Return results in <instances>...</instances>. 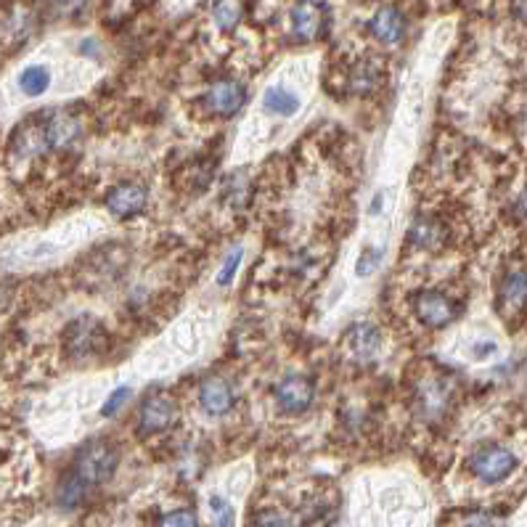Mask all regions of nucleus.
<instances>
[{
    "instance_id": "1",
    "label": "nucleus",
    "mask_w": 527,
    "mask_h": 527,
    "mask_svg": "<svg viewBox=\"0 0 527 527\" xmlns=\"http://www.w3.org/2000/svg\"><path fill=\"white\" fill-rule=\"evenodd\" d=\"M117 464H120V456L114 451L112 443L106 440H91L85 443L75 456V464H72V472H75L85 485H104L106 480H112L114 472H117Z\"/></svg>"
},
{
    "instance_id": "2",
    "label": "nucleus",
    "mask_w": 527,
    "mask_h": 527,
    "mask_svg": "<svg viewBox=\"0 0 527 527\" xmlns=\"http://www.w3.org/2000/svg\"><path fill=\"white\" fill-rule=\"evenodd\" d=\"M109 347V334L96 318L91 316H80L77 321L64 329V350L67 355H72L75 361H88V358H96Z\"/></svg>"
},
{
    "instance_id": "3",
    "label": "nucleus",
    "mask_w": 527,
    "mask_h": 527,
    "mask_svg": "<svg viewBox=\"0 0 527 527\" xmlns=\"http://www.w3.org/2000/svg\"><path fill=\"white\" fill-rule=\"evenodd\" d=\"M514 469H517V456L498 443L482 445L469 456V472L480 482H485V485L504 482L506 477L514 475Z\"/></svg>"
},
{
    "instance_id": "4",
    "label": "nucleus",
    "mask_w": 527,
    "mask_h": 527,
    "mask_svg": "<svg viewBox=\"0 0 527 527\" xmlns=\"http://www.w3.org/2000/svg\"><path fill=\"white\" fill-rule=\"evenodd\" d=\"M247 104V85L234 77H223L204 91V112L215 120H231Z\"/></svg>"
},
{
    "instance_id": "5",
    "label": "nucleus",
    "mask_w": 527,
    "mask_h": 527,
    "mask_svg": "<svg viewBox=\"0 0 527 527\" xmlns=\"http://www.w3.org/2000/svg\"><path fill=\"white\" fill-rule=\"evenodd\" d=\"M273 403L284 416L308 414L316 403V384L302 374H287L273 387Z\"/></svg>"
},
{
    "instance_id": "6",
    "label": "nucleus",
    "mask_w": 527,
    "mask_h": 527,
    "mask_svg": "<svg viewBox=\"0 0 527 527\" xmlns=\"http://www.w3.org/2000/svg\"><path fill=\"white\" fill-rule=\"evenodd\" d=\"M414 316L427 329H445L459 316V302L440 289H422L414 297Z\"/></svg>"
},
{
    "instance_id": "7",
    "label": "nucleus",
    "mask_w": 527,
    "mask_h": 527,
    "mask_svg": "<svg viewBox=\"0 0 527 527\" xmlns=\"http://www.w3.org/2000/svg\"><path fill=\"white\" fill-rule=\"evenodd\" d=\"M175 422V403L165 392H149L138 408L136 432L141 437H154L170 430Z\"/></svg>"
},
{
    "instance_id": "8",
    "label": "nucleus",
    "mask_w": 527,
    "mask_h": 527,
    "mask_svg": "<svg viewBox=\"0 0 527 527\" xmlns=\"http://www.w3.org/2000/svg\"><path fill=\"white\" fill-rule=\"evenodd\" d=\"M329 14H326L324 3L318 0H297L289 14V27H292V38L297 43H310L324 35Z\"/></svg>"
},
{
    "instance_id": "9",
    "label": "nucleus",
    "mask_w": 527,
    "mask_h": 527,
    "mask_svg": "<svg viewBox=\"0 0 527 527\" xmlns=\"http://www.w3.org/2000/svg\"><path fill=\"white\" fill-rule=\"evenodd\" d=\"M451 398H453L451 384L440 377L422 379V382L416 384V390H414L416 411L422 414V419H430V422L443 419L448 406H451Z\"/></svg>"
},
{
    "instance_id": "10",
    "label": "nucleus",
    "mask_w": 527,
    "mask_h": 527,
    "mask_svg": "<svg viewBox=\"0 0 527 527\" xmlns=\"http://www.w3.org/2000/svg\"><path fill=\"white\" fill-rule=\"evenodd\" d=\"M104 204L114 218L130 220L146 210L149 191H146V186H141V183H117L114 189H109Z\"/></svg>"
},
{
    "instance_id": "11",
    "label": "nucleus",
    "mask_w": 527,
    "mask_h": 527,
    "mask_svg": "<svg viewBox=\"0 0 527 527\" xmlns=\"http://www.w3.org/2000/svg\"><path fill=\"white\" fill-rule=\"evenodd\" d=\"M369 32H371V38L377 40L379 46H387V48L400 46V43L406 40V32H408L406 16H403L400 8L382 6L377 14L371 16Z\"/></svg>"
},
{
    "instance_id": "12",
    "label": "nucleus",
    "mask_w": 527,
    "mask_h": 527,
    "mask_svg": "<svg viewBox=\"0 0 527 527\" xmlns=\"http://www.w3.org/2000/svg\"><path fill=\"white\" fill-rule=\"evenodd\" d=\"M236 403V392L234 384L228 382L226 377H207L202 384H199V406L207 416L212 419H220L226 416Z\"/></svg>"
},
{
    "instance_id": "13",
    "label": "nucleus",
    "mask_w": 527,
    "mask_h": 527,
    "mask_svg": "<svg viewBox=\"0 0 527 527\" xmlns=\"http://www.w3.org/2000/svg\"><path fill=\"white\" fill-rule=\"evenodd\" d=\"M38 128L43 141H46L48 151L67 149V146L75 144L77 136H80V120L67 112H53L48 120L38 122Z\"/></svg>"
},
{
    "instance_id": "14",
    "label": "nucleus",
    "mask_w": 527,
    "mask_h": 527,
    "mask_svg": "<svg viewBox=\"0 0 527 527\" xmlns=\"http://www.w3.org/2000/svg\"><path fill=\"white\" fill-rule=\"evenodd\" d=\"M384 72L382 64L374 59L355 61L353 69L347 72V93L358 98H369L382 88Z\"/></svg>"
},
{
    "instance_id": "15",
    "label": "nucleus",
    "mask_w": 527,
    "mask_h": 527,
    "mask_svg": "<svg viewBox=\"0 0 527 527\" xmlns=\"http://www.w3.org/2000/svg\"><path fill=\"white\" fill-rule=\"evenodd\" d=\"M345 342L355 361H371L382 347V332L369 321H361V324H353L347 329Z\"/></svg>"
},
{
    "instance_id": "16",
    "label": "nucleus",
    "mask_w": 527,
    "mask_h": 527,
    "mask_svg": "<svg viewBox=\"0 0 527 527\" xmlns=\"http://www.w3.org/2000/svg\"><path fill=\"white\" fill-rule=\"evenodd\" d=\"M445 239H448V228L430 215L416 218L414 226L408 228V247L414 249H437L443 247Z\"/></svg>"
},
{
    "instance_id": "17",
    "label": "nucleus",
    "mask_w": 527,
    "mask_h": 527,
    "mask_svg": "<svg viewBox=\"0 0 527 527\" xmlns=\"http://www.w3.org/2000/svg\"><path fill=\"white\" fill-rule=\"evenodd\" d=\"M498 294H501V305H504L506 313H509V310L525 308L527 305V268H522V265L509 268L504 281H501Z\"/></svg>"
},
{
    "instance_id": "18",
    "label": "nucleus",
    "mask_w": 527,
    "mask_h": 527,
    "mask_svg": "<svg viewBox=\"0 0 527 527\" xmlns=\"http://www.w3.org/2000/svg\"><path fill=\"white\" fill-rule=\"evenodd\" d=\"M302 109V101L297 93L287 91V88H281V85H273L268 88L263 96V112L268 117H276V120H289L294 114Z\"/></svg>"
},
{
    "instance_id": "19",
    "label": "nucleus",
    "mask_w": 527,
    "mask_h": 527,
    "mask_svg": "<svg viewBox=\"0 0 527 527\" xmlns=\"http://www.w3.org/2000/svg\"><path fill=\"white\" fill-rule=\"evenodd\" d=\"M51 88V72L43 64H32V67L22 69L19 75V91L24 93L27 98H38L43 93H48Z\"/></svg>"
},
{
    "instance_id": "20",
    "label": "nucleus",
    "mask_w": 527,
    "mask_h": 527,
    "mask_svg": "<svg viewBox=\"0 0 527 527\" xmlns=\"http://www.w3.org/2000/svg\"><path fill=\"white\" fill-rule=\"evenodd\" d=\"M88 490H91V485H85V482L80 480L75 472H69V475L59 482L56 501H59L64 509H75V506L83 504L85 496H88Z\"/></svg>"
},
{
    "instance_id": "21",
    "label": "nucleus",
    "mask_w": 527,
    "mask_h": 527,
    "mask_svg": "<svg viewBox=\"0 0 527 527\" xmlns=\"http://www.w3.org/2000/svg\"><path fill=\"white\" fill-rule=\"evenodd\" d=\"M212 19L223 32H234L241 22V3L239 0H218L212 6Z\"/></svg>"
},
{
    "instance_id": "22",
    "label": "nucleus",
    "mask_w": 527,
    "mask_h": 527,
    "mask_svg": "<svg viewBox=\"0 0 527 527\" xmlns=\"http://www.w3.org/2000/svg\"><path fill=\"white\" fill-rule=\"evenodd\" d=\"M241 260H244V247H234L228 252L226 260H223V268H220L218 273V279H215L218 287H231V281H234L236 273H239Z\"/></svg>"
},
{
    "instance_id": "23",
    "label": "nucleus",
    "mask_w": 527,
    "mask_h": 527,
    "mask_svg": "<svg viewBox=\"0 0 527 527\" xmlns=\"http://www.w3.org/2000/svg\"><path fill=\"white\" fill-rule=\"evenodd\" d=\"M157 527H199V522H196L194 512H189V509H178V512H170L167 517H162Z\"/></svg>"
},
{
    "instance_id": "24",
    "label": "nucleus",
    "mask_w": 527,
    "mask_h": 527,
    "mask_svg": "<svg viewBox=\"0 0 527 527\" xmlns=\"http://www.w3.org/2000/svg\"><path fill=\"white\" fill-rule=\"evenodd\" d=\"M130 400V387H120V390H114L112 395H109V400H106L104 406H101V416H106V419H112L117 411H120L125 403Z\"/></svg>"
},
{
    "instance_id": "25",
    "label": "nucleus",
    "mask_w": 527,
    "mask_h": 527,
    "mask_svg": "<svg viewBox=\"0 0 527 527\" xmlns=\"http://www.w3.org/2000/svg\"><path fill=\"white\" fill-rule=\"evenodd\" d=\"M255 527H294L287 514L276 512V509H263L255 517Z\"/></svg>"
},
{
    "instance_id": "26",
    "label": "nucleus",
    "mask_w": 527,
    "mask_h": 527,
    "mask_svg": "<svg viewBox=\"0 0 527 527\" xmlns=\"http://www.w3.org/2000/svg\"><path fill=\"white\" fill-rule=\"evenodd\" d=\"M48 3L59 16H77L91 6V0H48Z\"/></svg>"
},
{
    "instance_id": "27",
    "label": "nucleus",
    "mask_w": 527,
    "mask_h": 527,
    "mask_svg": "<svg viewBox=\"0 0 527 527\" xmlns=\"http://www.w3.org/2000/svg\"><path fill=\"white\" fill-rule=\"evenodd\" d=\"M210 506L215 520H218V527H234V509H231L223 498H210Z\"/></svg>"
},
{
    "instance_id": "28",
    "label": "nucleus",
    "mask_w": 527,
    "mask_h": 527,
    "mask_svg": "<svg viewBox=\"0 0 527 527\" xmlns=\"http://www.w3.org/2000/svg\"><path fill=\"white\" fill-rule=\"evenodd\" d=\"M459 527H498V520L488 512H467L459 517Z\"/></svg>"
},
{
    "instance_id": "29",
    "label": "nucleus",
    "mask_w": 527,
    "mask_h": 527,
    "mask_svg": "<svg viewBox=\"0 0 527 527\" xmlns=\"http://www.w3.org/2000/svg\"><path fill=\"white\" fill-rule=\"evenodd\" d=\"M382 252H374V249H366L358 260V276H369L371 271H377V263Z\"/></svg>"
},
{
    "instance_id": "30",
    "label": "nucleus",
    "mask_w": 527,
    "mask_h": 527,
    "mask_svg": "<svg viewBox=\"0 0 527 527\" xmlns=\"http://www.w3.org/2000/svg\"><path fill=\"white\" fill-rule=\"evenodd\" d=\"M514 212H517V218H520L522 223H527V189L522 191L520 199H517V204H514Z\"/></svg>"
}]
</instances>
